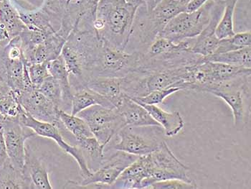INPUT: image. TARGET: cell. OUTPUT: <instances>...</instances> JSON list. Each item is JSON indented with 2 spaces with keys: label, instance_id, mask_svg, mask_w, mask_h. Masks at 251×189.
I'll return each instance as SVG.
<instances>
[{
  "label": "cell",
  "instance_id": "obj_7",
  "mask_svg": "<svg viewBox=\"0 0 251 189\" xmlns=\"http://www.w3.org/2000/svg\"><path fill=\"white\" fill-rule=\"evenodd\" d=\"M164 131L160 126H125L118 133L119 141L113 148L136 156L152 153L164 142Z\"/></svg>",
  "mask_w": 251,
  "mask_h": 189
},
{
  "label": "cell",
  "instance_id": "obj_28",
  "mask_svg": "<svg viewBox=\"0 0 251 189\" xmlns=\"http://www.w3.org/2000/svg\"><path fill=\"white\" fill-rule=\"evenodd\" d=\"M249 46H251V30L235 32L231 37L220 40L218 48L214 54L239 50Z\"/></svg>",
  "mask_w": 251,
  "mask_h": 189
},
{
  "label": "cell",
  "instance_id": "obj_6",
  "mask_svg": "<svg viewBox=\"0 0 251 189\" xmlns=\"http://www.w3.org/2000/svg\"><path fill=\"white\" fill-rule=\"evenodd\" d=\"M215 0H208L199 10L195 12H183L170 20L159 36L174 43L198 36L211 18Z\"/></svg>",
  "mask_w": 251,
  "mask_h": 189
},
{
  "label": "cell",
  "instance_id": "obj_36",
  "mask_svg": "<svg viewBox=\"0 0 251 189\" xmlns=\"http://www.w3.org/2000/svg\"><path fill=\"white\" fill-rule=\"evenodd\" d=\"M160 1L161 0H145L147 10L149 12H151L154 10V7L159 4Z\"/></svg>",
  "mask_w": 251,
  "mask_h": 189
},
{
  "label": "cell",
  "instance_id": "obj_38",
  "mask_svg": "<svg viewBox=\"0 0 251 189\" xmlns=\"http://www.w3.org/2000/svg\"><path fill=\"white\" fill-rule=\"evenodd\" d=\"M78 1V0H67V2H70V1Z\"/></svg>",
  "mask_w": 251,
  "mask_h": 189
},
{
  "label": "cell",
  "instance_id": "obj_30",
  "mask_svg": "<svg viewBox=\"0 0 251 189\" xmlns=\"http://www.w3.org/2000/svg\"><path fill=\"white\" fill-rule=\"evenodd\" d=\"M182 91L179 88L171 87L168 89L155 90L142 97H131L133 100L145 105H158L162 104L167 97L171 94Z\"/></svg>",
  "mask_w": 251,
  "mask_h": 189
},
{
  "label": "cell",
  "instance_id": "obj_22",
  "mask_svg": "<svg viewBox=\"0 0 251 189\" xmlns=\"http://www.w3.org/2000/svg\"><path fill=\"white\" fill-rule=\"evenodd\" d=\"M251 46H249L239 50L229 51L222 54H213L209 56L203 57L202 60L226 63L251 69Z\"/></svg>",
  "mask_w": 251,
  "mask_h": 189
},
{
  "label": "cell",
  "instance_id": "obj_25",
  "mask_svg": "<svg viewBox=\"0 0 251 189\" xmlns=\"http://www.w3.org/2000/svg\"><path fill=\"white\" fill-rule=\"evenodd\" d=\"M186 4L177 0H161L150 15L164 29L167 23L185 10Z\"/></svg>",
  "mask_w": 251,
  "mask_h": 189
},
{
  "label": "cell",
  "instance_id": "obj_29",
  "mask_svg": "<svg viewBox=\"0 0 251 189\" xmlns=\"http://www.w3.org/2000/svg\"><path fill=\"white\" fill-rule=\"evenodd\" d=\"M45 97L50 100L57 108L61 109L63 101H62V90L56 80L52 77L46 78L38 89Z\"/></svg>",
  "mask_w": 251,
  "mask_h": 189
},
{
  "label": "cell",
  "instance_id": "obj_18",
  "mask_svg": "<svg viewBox=\"0 0 251 189\" xmlns=\"http://www.w3.org/2000/svg\"><path fill=\"white\" fill-rule=\"evenodd\" d=\"M48 69L50 74L58 81L62 90L61 109L71 113V104H72L73 90L70 83L69 74L66 63L61 55L58 58L48 62Z\"/></svg>",
  "mask_w": 251,
  "mask_h": 189
},
{
  "label": "cell",
  "instance_id": "obj_5",
  "mask_svg": "<svg viewBox=\"0 0 251 189\" xmlns=\"http://www.w3.org/2000/svg\"><path fill=\"white\" fill-rule=\"evenodd\" d=\"M102 41L93 70V77H125L137 71L142 53H128L111 46L104 40Z\"/></svg>",
  "mask_w": 251,
  "mask_h": 189
},
{
  "label": "cell",
  "instance_id": "obj_12",
  "mask_svg": "<svg viewBox=\"0 0 251 189\" xmlns=\"http://www.w3.org/2000/svg\"><path fill=\"white\" fill-rule=\"evenodd\" d=\"M15 94L22 108L35 120L53 124L60 130L64 129L59 119L60 109L38 89L34 88Z\"/></svg>",
  "mask_w": 251,
  "mask_h": 189
},
{
  "label": "cell",
  "instance_id": "obj_26",
  "mask_svg": "<svg viewBox=\"0 0 251 189\" xmlns=\"http://www.w3.org/2000/svg\"><path fill=\"white\" fill-rule=\"evenodd\" d=\"M20 20L29 30L40 31L46 35L56 32L50 18L44 11L18 12Z\"/></svg>",
  "mask_w": 251,
  "mask_h": 189
},
{
  "label": "cell",
  "instance_id": "obj_8",
  "mask_svg": "<svg viewBox=\"0 0 251 189\" xmlns=\"http://www.w3.org/2000/svg\"><path fill=\"white\" fill-rule=\"evenodd\" d=\"M77 116L86 121L94 137L106 147L126 126L125 119L116 108L96 105L79 112Z\"/></svg>",
  "mask_w": 251,
  "mask_h": 189
},
{
  "label": "cell",
  "instance_id": "obj_2",
  "mask_svg": "<svg viewBox=\"0 0 251 189\" xmlns=\"http://www.w3.org/2000/svg\"><path fill=\"white\" fill-rule=\"evenodd\" d=\"M136 10L125 0H100L97 18L103 26L98 35L111 46L125 51Z\"/></svg>",
  "mask_w": 251,
  "mask_h": 189
},
{
  "label": "cell",
  "instance_id": "obj_14",
  "mask_svg": "<svg viewBox=\"0 0 251 189\" xmlns=\"http://www.w3.org/2000/svg\"><path fill=\"white\" fill-rule=\"evenodd\" d=\"M23 173L30 183L32 189H52L49 172L35 150L25 146V161Z\"/></svg>",
  "mask_w": 251,
  "mask_h": 189
},
{
  "label": "cell",
  "instance_id": "obj_19",
  "mask_svg": "<svg viewBox=\"0 0 251 189\" xmlns=\"http://www.w3.org/2000/svg\"><path fill=\"white\" fill-rule=\"evenodd\" d=\"M96 105L108 108H115L110 101L88 89L87 86L79 88L73 91L71 114L77 115L83 110Z\"/></svg>",
  "mask_w": 251,
  "mask_h": 189
},
{
  "label": "cell",
  "instance_id": "obj_13",
  "mask_svg": "<svg viewBox=\"0 0 251 189\" xmlns=\"http://www.w3.org/2000/svg\"><path fill=\"white\" fill-rule=\"evenodd\" d=\"M224 0H215L211 18L208 24L195 38L191 52L202 57L212 55L216 51L220 40L215 35L217 26L224 10Z\"/></svg>",
  "mask_w": 251,
  "mask_h": 189
},
{
  "label": "cell",
  "instance_id": "obj_35",
  "mask_svg": "<svg viewBox=\"0 0 251 189\" xmlns=\"http://www.w3.org/2000/svg\"><path fill=\"white\" fill-rule=\"evenodd\" d=\"M127 4L132 6L134 8L138 9L142 5H146L145 0H125Z\"/></svg>",
  "mask_w": 251,
  "mask_h": 189
},
{
  "label": "cell",
  "instance_id": "obj_17",
  "mask_svg": "<svg viewBox=\"0 0 251 189\" xmlns=\"http://www.w3.org/2000/svg\"><path fill=\"white\" fill-rule=\"evenodd\" d=\"M137 103L144 107L153 119L163 128L164 134L167 137L176 135L184 129V120L179 111L168 112L159 108L157 105H145L139 102Z\"/></svg>",
  "mask_w": 251,
  "mask_h": 189
},
{
  "label": "cell",
  "instance_id": "obj_20",
  "mask_svg": "<svg viewBox=\"0 0 251 189\" xmlns=\"http://www.w3.org/2000/svg\"><path fill=\"white\" fill-rule=\"evenodd\" d=\"M76 144L83 152L89 170L94 172L99 169L105 159L106 147L100 144L94 136L86 137Z\"/></svg>",
  "mask_w": 251,
  "mask_h": 189
},
{
  "label": "cell",
  "instance_id": "obj_1",
  "mask_svg": "<svg viewBox=\"0 0 251 189\" xmlns=\"http://www.w3.org/2000/svg\"><path fill=\"white\" fill-rule=\"evenodd\" d=\"M102 42L94 28L75 26L70 34L60 55L66 63L73 91L86 86L92 78Z\"/></svg>",
  "mask_w": 251,
  "mask_h": 189
},
{
  "label": "cell",
  "instance_id": "obj_4",
  "mask_svg": "<svg viewBox=\"0 0 251 189\" xmlns=\"http://www.w3.org/2000/svg\"><path fill=\"white\" fill-rule=\"evenodd\" d=\"M251 75L222 83L207 92L222 99L231 108L234 125L239 131L246 128L250 115Z\"/></svg>",
  "mask_w": 251,
  "mask_h": 189
},
{
  "label": "cell",
  "instance_id": "obj_3",
  "mask_svg": "<svg viewBox=\"0 0 251 189\" xmlns=\"http://www.w3.org/2000/svg\"><path fill=\"white\" fill-rule=\"evenodd\" d=\"M145 156L148 178L142 183V189L151 188L154 183L164 180L179 179L193 183L187 175L190 168L178 160L165 141L157 149Z\"/></svg>",
  "mask_w": 251,
  "mask_h": 189
},
{
  "label": "cell",
  "instance_id": "obj_21",
  "mask_svg": "<svg viewBox=\"0 0 251 189\" xmlns=\"http://www.w3.org/2000/svg\"><path fill=\"white\" fill-rule=\"evenodd\" d=\"M0 189H32L23 170L15 168L10 161L0 168Z\"/></svg>",
  "mask_w": 251,
  "mask_h": 189
},
{
  "label": "cell",
  "instance_id": "obj_37",
  "mask_svg": "<svg viewBox=\"0 0 251 189\" xmlns=\"http://www.w3.org/2000/svg\"><path fill=\"white\" fill-rule=\"evenodd\" d=\"M5 117L0 113V132L2 131L4 128V121H5Z\"/></svg>",
  "mask_w": 251,
  "mask_h": 189
},
{
  "label": "cell",
  "instance_id": "obj_31",
  "mask_svg": "<svg viewBox=\"0 0 251 189\" xmlns=\"http://www.w3.org/2000/svg\"><path fill=\"white\" fill-rule=\"evenodd\" d=\"M27 69L29 78L35 89H38L44 80L50 76L48 69V62L32 63L27 66Z\"/></svg>",
  "mask_w": 251,
  "mask_h": 189
},
{
  "label": "cell",
  "instance_id": "obj_34",
  "mask_svg": "<svg viewBox=\"0 0 251 189\" xmlns=\"http://www.w3.org/2000/svg\"><path fill=\"white\" fill-rule=\"evenodd\" d=\"M207 1L208 0H191L186 4L184 12H189V13L195 12L201 9Z\"/></svg>",
  "mask_w": 251,
  "mask_h": 189
},
{
  "label": "cell",
  "instance_id": "obj_27",
  "mask_svg": "<svg viewBox=\"0 0 251 189\" xmlns=\"http://www.w3.org/2000/svg\"><path fill=\"white\" fill-rule=\"evenodd\" d=\"M239 0H224L225 7L222 17L217 26L215 35L219 40L235 35L234 15Z\"/></svg>",
  "mask_w": 251,
  "mask_h": 189
},
{
  "label": "cell",
  "instance_id": "obj_15",
  "mask_svg": "<svg viewBox=\"0 0 251 189\" xmlns=\"http://www.w3.org/2000/svg\"><path fill=\"white\" fill-rule=\"evenodd\" d=\"M116 109L125 119L126 126H160L144 107L126 94H124Z\"/></svg>",
  "mask_w": 251,
  "mask_h": 189
},
{
  "label": "cell",
  "instance_id": "obj_32",
  "mask_svg": "<svg viewBox=\"0 0 251 189\" xmlns=\"http://www.w3.org/2000/svg\"><path fill=\"white\" fill-rule=\"evenodd\" d=\"M196 184L188 183L179 179H169L154 183L151 188L155 189H197Z\"/></svg>",
  "mask_w": 251,
  "mask_h": 189
},
{
  "label": "cell",
  "instance_id": "obj_11",
  "mask_svg": "<svg viewBox=\"0 0 251 189\" xmlns=\"http://www.w3.org/2000/svg\"><path fill=\"white\" fill-rule=\"evenodd\" d=\"M3 135L11 164L15 168L23 170L25 161L26 140L35 137L36 134L17 117L5 119Z\"/></svg>",
  "mask_w": 251,
  "mask_h": 189
},
{
  "label": "cell",
  "instance_id": "obj_24",
  "mask_svg": "<svg viewBox=\"0 0 251 189\" xmlns=\"http://www.w3.org/2000/svg\"><path fill=\"white\" fill-rule=\"evenodd\" d=\"M58 116L64 129L74 135L76 142L94 136L86 121L78 116L74 115L60 109L58 111Z\"/></svg>",
  "mask_w": 251,
  "mask_h": 189
},
{
  "label": "cell",
  "instance_id": "obj_9",
  "mask_svg": "<svg viewBox=\"0 0 251 189\" xmlns=\"http://www.w3.org/2000/svg\"><path fill=\"white\" fill-rule=\"evenodd\" d=\"M139 156L129 154L126 152L116 150L109 157L105 158L103 163L99 169L92 172L87 178L83 179L80 184L75 181H68L64 189H86L90 184H99L106 185L108 189L111 188L121 173L124 171Z\"/></svg>",
  "mask_w": 251,
  "mask_h": 189
},
{
  "label": "cell",
  "instance_id": "obj_23",
  "mask_svg": "<svg viewBox=\"0 0 251 189\" xmlns=\"http://www.w3.org/2000/svg\"><path fill=\"white\" fill-rule=\"evenodd\" d=\"M23 110L15 91L5 81L0 79V113L5 118H17Z\"/></svg>",
  "mask_w": 251,
  "mask_h": 189
},
{
  "label": "cell",
  "instance_id": "obj_16",
  "mask_svg": "<svg viewBox=\"0 0 251 189\" xmlns=\"http://www.w3.org/2000/svg\"><path fill=\"white\" fill-rule=\"evenodd\" d=\"M123 77H93L86 86L101 97H104L117 108L125 93L122 90Z\"/></svg>",
  "mask_w": 251,
  "mask_h": 189
},
{
  "label": "cell",
  "instance_id": "obj_10",
  "mask_svg": "<svg viewBox=\"0 0 251 189\" xmlns=\"http://www.w3.org/2000/svg\"><path fill=\"white\" fill-rule=\"evenodd\" d=\"M20 122L27 128L33 130L36 135L53 139L57 142L59 147L66 153L72 156L76 161L80 168V175L82 178H87L92 173L88 168L87 162L83 156V152L77 145H71L64 140L62 135L60 134V128L53 124L49 122H41L35 120V118L27 114L24 109L20 114Z\"/></svg>",
  "mask_w": 251,
  "mask_h": 189
},
{
  "label": "cell",
  "instance_id": "obj_33",
  "mask_svg": "<svg viewBox=\"0 0 251 189\" xmlns=\"http://www.w3.org/2000/svg\"><path fill=\"white\" fill-rule=\"evenodd\" d=\"M10 160H9L8 154H7L2 130L0 132V168H2Z\"/></svg>",
  "mask_w": 251,
  "mask_h": 189
}]
</instances>
